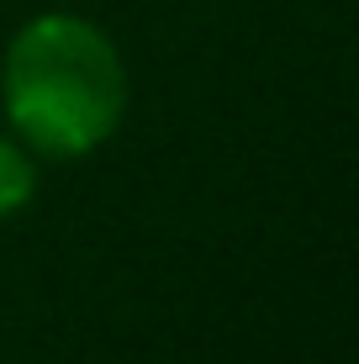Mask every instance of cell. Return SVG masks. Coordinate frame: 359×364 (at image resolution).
Returning a JSON list of instances; mask_svg holds the SVG:
<instances>
[{"instance_id":"cell-1","label":"cell","mask_w":359,"mask_h":364,"mask_svg":"<svg viewBox=\"0 0 359 364\" xmlns=\"http://www.w3.org/2000/svg\"><path fill=\"white\" fill-rule=\"evenodd\" d=\"M127 106L117 48L80 16H37L6 53V111L32 148L58 159L106 143Z\"/></svg>"},{"instance_id":"cell-2","label":"cell","mask_w":359,"mask_h":364,"mask_svg":"<svg viewBox=\"0 0 359 364\" xmlns=\"http://www.w3.org/2000/svg\"><path fill=\"white\" fill-rule=\"evenodd\" d=\"M27 196H32V164L21 159V148H11L6 137H0V217L16 211Z\"/></svg>"}]
</instances>
